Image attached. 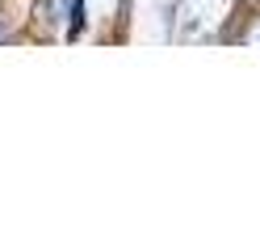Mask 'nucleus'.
Segmentation results:
<instances>
[{
    "label": "nucleus",
    "mask_w": 260,
    "mask_h": 252,
    "mask_svg": "<svg viewBox=\"0 0 260 252\" xmlns=\"http://www.w3.org/2000/svg\"><path fill=\"white\" fill-rule=\"evenodd\" d=\"M0 42H5V30H0Z\"/></svg>",
    "instance_id": "1"
}]
</instances>
